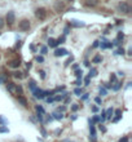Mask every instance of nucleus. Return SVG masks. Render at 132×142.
<instances>
[{"instance_id": "1", "label": "nucleus", "mask_w": 132, "mask_h": 142, "mask_svg": "<svg viewBox=\"0 0 132 142\" xmlns=\"http://www.w3.org/2000/svg\"><path fill=\"white\" fill-rule=\"evenodd\" d=\"M118 9H119L121 13H124V14H128V13L131 12V7H130L127 3H121L119 7H118Z\"/></svg>"}, {"instance_id": "2", "label": "nucleus", "mask_w": 132, "mask_h": 142, "mask_svg": "<svg viewBox=\"0 0 132 142\" xmlns=\"http://www.w3.org/2000/svg\"><path fill=\"white\" fill-rule=\"evenodd\" d=\"M18 27H20V30H22V31H27V30L30 29V21H29V20H22V21L20 22Z\"/></svg>"}, {"instance_id": "3", "label": "nucleus", "mask_w": 132, "mask_h": 142, "mask_svg": "<svg viewBox=\"0 0 132 142\" xmlns=\"http://www.w3.org/2000/svg\"><path fill=\"white\" fill-rule=\"evenodd\" d=\"M33 93L35 94V97H36V98H39V100L44 98V97L48 94V92H44V91H41V89H38V88H35V89H34Z\"/></svg>"}, {"instance_id": "4", "label": "nucleus", "mask_w": 132, "mask_h": 142, "mask_svg": "<svg viewBox=\"0 0 132 142\" xmlns=\"http://www.w3.org/2000/svg\"><path fill=\"white\" fill-rule=\"evenodd\" d=\"M35 16H36V18H39V20H44V18L47 17V12H45L44 8H39V9H36Z\"/></svg>"}, {"instance_id": "5", "label": "nucleus", "mask_w": 132, "mask_h": 142, "mask_svg": "<svg viewBox=\"0 0 132 142\" xmlns=\"http://www.w3.org/2000/svg\"><path fill=\"white\" fill-rule=\"evenodd\" d=\"M16 21V16H14V12H8L7 13V22L9 25H13Z\"/></svg>"}, {"instance_id": "6", "label": "nucleus", "mask_w": 132, "mask_h": 142, "mask_svg": "<svg viewBox=\"0 0 132 142\" xmlns=\"http://www.w3.org/2000/svg\"><path fill=\"white\" fill-rule=\"evenodd\" d=\"M66 54H67V50L64 49V48L56 49V52H55V56H56V57H61V56H66Z\"/></svg>"}, {"instance_id": "7", "label": "nucleus", "mask_w": 132, "mask_h": 142, "mask_svg": "<svg viewBox=\"0 0 132 142\" xmlns=\"http://www.w3.org/2000/svg\"><path fill=\"white\" fill-rule=\"evenodd\" d=\"M20 65H21V62L18 60H12L9 62V67H12V69H17V67H20Z\"/></svg>"}, {"instance_id": "8", "label": "nucleus", "mask_w": 132, "mask_h": 142, "mask_svg": "<svg viewBox=\"0 0 132 142\" xmlns=\"http://www.w3.org/2000/svg\"><path fill=\"white\" fill-rule=\"evenodd\" d=\"M7 89H8L12 94H16V93H17V92H16V85H14L13 83H8V84H7Z\"/></svg>"}, {"instance_id": "9", "label": "nucleus", "mask_w": 132, "mask_h": 142, "mask_svg": "<svg viewBox=\"0 0 132 142\" xmlns=\"http://www.w3.org/2000/svg\"><path fill=\"white\" fill-rule=\"evenodd\" d=\"M71 25H73L74 27H84V26H86L84 22H82V21H75V20L71 21Z\"/></svg>"}, {"instance_id": "10", "label": "nucleus", "mask_w": 132, "mask_h": 142, "mask_svg": "<svg viewBox=\"0 0 132 142\" xmlns=\"http://www.w3.org/2000/svg\"><path fill=\"white\" fill-rule=\"evenodd\" d=\"M48 44H49V47H52V48H56V47H57V45H58V41H57V40H55V39H52V37H51V39H49V40H48Z\"/></svg>"}, {"instance_id": "11", "label": "nucleus", "mask_w": 132, "mask_h": 142, "mask_svg": "<svg viewBox=\"0 0 132 142\" xmlns=\"http://www.w3.org/2000/svg\"><path fill=\"white\" fill-rule=\"evenodd\" d=\"M18 102H20V104H21L23 107H27V101H26V98H25V97L20 96V97H18Z\"/></svg>"}, {"instance_id": "12", "label": "nucleus", "mask_w": 132, "mask_h": 142, "mask_svg": "<svg viewBox=\"0 0 132 142\" xmlns=\"http://www.w3.org/2000/svg\"><path fill=\"white\" fill-rule=\"evenodd\" d=\"M53 118H55V119H57V120H60V119H62V118H64V115H62L60 111H56V112H53Z\"/></svg>"}, {"instance_id": "13", "label": "nucleus", "mask_w": 132, "mask_h": 142, "mask_svg": "<svg viewBox=\"0 0 132 142\" xmlns=\"http://www.w3.org/2000/svg\"><path fill=\"white\" fill-rule=\"evenodd\" d=\"M96 4H97V0H87V3H86L87 7H95Z\"/></svg>"}, {"instance_id": "14", "label": "nucleus", "mask_w": 132, "mask_h": 142, "mask_svg": "<svg viewBox=\"0 0 132 142\" xmlns=\"http://www.w3.org/2000/svg\"><path fill=\"white\" fill-rule=\"evenodd\" d=\"M101 61H102V57H101V56H95V57H93V60H92V62H93V63H100Z\"/></svg>"}, {"instance_id": "15", "label": "nucleus", "mask_w": 132, "mask_h": 142, "mask_svg": "<svg viewBox=\"0 0 132 142\" xmlns=\"http://www.w3.org/2000/svg\"><path fill=\"white\" fill-rule=\"evenodd\" d=\"M106 114H107V115H106V119H111V116H113V114H114V111H113V108H109Z\"/></svg>"}, {"instance_id": "16", "label": "nucleus", "mask_w": 132, "mask_h": 142, "mask_svg": "<svg viewBox=\"0 0 132 142\" xmlns=\"http://www.w3.org/2000/svg\"><path fill=\"white\" fill-rule=\"evenodd\" d=\"M35 60H36V62H39V63H43V62H44V57H43V56H36Z\"/></svg>"}, {"instance_id": "17", "label": "nucleus", "mask_w": 132, "mask_h": 142, "mask_svg": "<svg viewBox=\"0 0 132 142\" xmlns=\"http://www.w3.org/2000/svg\"><path fill=\"white\" fill-rule=\"evenodd\" d=\"M82 74H83V71H82V70H79V69H76V70H75V75H76V78H78V79H80V78H82Z\"/></svg>"}, {"instance_id": "18", "label": "nucleus", "mask_w": 132, "mask_h": 142, "mask_svg": "<svg viewBox=\"0 0 132 142\" xmlns=\"http://www.w3.org/2000/svg\"><path fill=\"white\" fill-rule=\"evenodd\" d=\"M22 74H23V72H14V78H16V79H22V78H23Z\"/></svg>"}, {"instance_id": "19", "label": "nucleus", "mask_w": 132, "mask_h": 142, "mask_svg": "<svg viewBox=\"0 0 132 142\" xmlns=\"http://www.w3.org/2000/svg\"><path fill=\"white\" fill-rule=\"evenodd\" d=\"M97 75V70L96 69H91L89 70V76H96Z\"/></svg>"}, {"instance_id": "20", "label": "nucleus", "mask_w": 132, "mask_h": 142, "mask_svg": "<svg viewBox=\"0 0 132 142\" xmlns=\"http://www.w3.org/2000/svg\"><path fill=\"white\" fill-rule=\"evenodd\" d=\"M29 87H30V89H31V91H34V89L36 88V85H35V81H34V80H30V84H29Z\"/></svg>"}, {"instance_id": "21", "label": "nucleus", "mask_w": 132, "mask_h": 142, "mask_svg": "<svg viewBox=\"0 0 132 142\" xmlns=\"http://www.w3.org/2000/svg\"><path fill=\"white\" fill-rule=\"evenodd\" d=\"M55 8H56V10H57V12H60V10H61V9L64 8V5H62V4H58V3H57V4L55 5Z\"/></svg>"}, {"instance_id": "22", "label": "nucleus", "mask_w": 132, "mask_h": 142, "mask_svg": "<svg viewBox=\"0 0 132 142\" xmlns=\"http://www.w3.org/2000/svg\"><path fill=\"white\" fill-rule=\"evenodd\" d=\"M121 85H122V83H115V85L113 87V89H114V91H118V89L121 88Z\"/></svg>"}, {"instance_id": "23", "label": "nucleus", "mask_w": 132, "mask_h": 142, "mask_svg": "<svg viewBox=\"0 0 132 142\" xmlns=\"http://www.w3.org/2000/svg\"><path fill=\"white\" fill-rule=\"evenodd\" d=\"M16 92L22 94V92H23V91H22V87H21V85H17V87H16Z\"/></svg>"}, {"instance_id": "24", "label": "nucleus", "mask_w": 132, "mask_h": 142, "mask_svg": "<svg viewBox=\"0 0 132 142\" xmlns=\"http://www.w3.org/2000/svg\"><path fill=\"white\" fill-rule=\"evenodd\" d=\"M36 111L40 112V114H44V108H43L41 106H36Z\"/></svg>"}, {"instance_id": "25", "label": "nucleus", "mask_w": 132, "mask_h": 142, "mask_svg": "<svg viewBox=\"0 0 132 142\" xmlns=\"http://www.w3.org/2000/svg\"><path fill=\"white\" fill-rule=\"evenodd\" d=\"M95 102H96L97 105H101V104H102V100H101V97H96V98H95Z\"/></svg>"}, {"instance_id": "26", "label": "nucleus", "mask_w": 132, "mask_h": 142, "mask_svg": "<svg viewBox=\"0 0 132 142\" xmlns=\"http://www.w3.org/2000/svg\"><path fill=\"white\" fill-rule=\"evenodd\" d=\"M74 93H75L76 96H80V94H82V89H79V88H76V89L74 91Z\"/></svg>"}, {"instance_id": "27", "label": "nucleus", "mask_w": 132, "mask_h": 142, "mask_svg": "<svg viewBox=\"0 0 132 142\" xmlns=\"http://www.w3.org/2000/svg\"><path fill=\"white\" fill-rule=\"evenodd\" d=\"M100 94L101 96H105L106 94V89L105 88H100Z\"/></svg>"}, {"instance_id": "28", "label": "nucleus", "mask_w": 132, "mask_h": 142, "mask_svg": "<svg viewBox=\"0 0 132 142\" xmlns=\"http://www.w3.org/2000/svg\"><path fill=\"white\" fill-rule=\"evenodd\" d=\"M115 79H117V78H115V74H111V76H110V81H111V83H114V81H115Z\"/></svg>"}, {"instance_id": "29", "label": "nucleus", "mask_w": 132, "mask_h": 142, "mask_svg": "<svg viewBox=\"0 0 132 142\" xmlns=\"http://www.w3.org/2000/svg\"><path fill=\"white\" fill-rule=\"evenodd\" d=\"M39 74H40V78H41V79H45V72H44V71L43 70L39 71Z\"/></svg>"}, {"instance_id": "30", "label": "nucleus", "mask_w": 132, "mask_h": 142, "mask_svg": "<svg viewBox=\"0 0 132 142\" xmlns=\"http://www.w3.org/2000/svg\"><path fill=\"white\" fill-rule=\"evenodd\" d=\"M47 50H48V49H47V47H41V54H45V53H47Z\"/></svg>"}, {"instance_id": "31", "label": "nucleus", "mask_w": 132, "mask_h": 142, "mask_svg": "<svg viewBox=\"0 0 132 142\" xmlns=\"http://www.w3.org/2000/svg\"><path fill=\"white\" fill-rule=\"evenodd\" d=\"M117 54H124V49H123V48H121V49H118V52H117Z\"/></svg>"}, {"instance_id": "32", "label": "nucleus", "mask_w": 132, "mask_h": 142, "mask_svg": "<svg viewBox=\"0 0 132 142\" xmlns=\"http://www.w3.org/2000/svg\"><path fill=\"white\" fill-rule=\"evenodd\" d=\"M123 34H122V33H119V34H118V39H117V41H119V40H122V39H123Z\"/></svg>"}, {"instance_id": "33", "label": "nucleus", "mask_w": 132, "mask_h": 142, "mask_svg": "<svg viewBox=\"0 0 132 142\" xmlns=\"http://www.w3.org/2000/svg\"><path fill=\"white\" fill-rule=\"evenodd\" d=\"M115 115L117 116H122V110H117L115 111Z\"/></svg>"}, {"instance_id": "34", "label": "nucleus", "mask_w": 132, "mask_h": 142, "mask_svg": "<svg viewBox=\"0 0 132 142\" xmlns=\"http://www.w3.org/2000/svg\"><path fill=\"white\" fill-rule=\"evenodd\" d=\"M3 27H4V20L0 17V29H3Z\"/></svg>"}, {"instance_id": "35", "label": "nucleus", "mask_w": 132, "mask_h": 142, "mask_svg": "<svg viewBox=\"0 0 132 142\" xmlns=\"http://www.w3.org/2000/svg\"><path fill=\"white\" fill-rule=\"evenodd\" d=\"M78 108H79V106H78V105H73V106H71V110H73V111H76Z\"/></svg>"}, {"instance_id": "36", "label": "nucleus", "mask_w": 132, "mask_h": 142, "mask_svg": "<svg viewBox=\"0 0 132 142\" xmlns=\"http://www.w3.org/2000/svg\"><path fill=\"white\" fill-rule=\"evenodd\" d=\"M73 60H74V58H73V57H70V58H69V60L66 61V66H67V65H69L70 62H73Z\"/></svg>"}, {"instance_id": "37", "label": "nucleus", "mask_w": 132, "mask_h": 142, "mask_svg": "<svg viewBox=\"0 0 132 142\" xmlns=\"http://www.w3.org/2000/svg\"><path fill=\"white\" fill-rule=\"evenodd\" d=\"M99 40H96V41H95V43H93V48H97V47H99Z\"/></svg>"}, {"instance_id": "38", "label": "nucleus", "mask_w": 132, "mask_h": 142, "mask_svg": "<svg viewBox=\"0 0 132 142\" xmlns=\"http://www.w3.org/2000/svg\"><path fill=\"white\" fill-rule=\"evenodd\" d=\"M92 111H93V112H97V111H99V107H97V106H93V107H92Z\"/></svg>"}, {"instance_id": "39", "label": "nucleus", "mask_w": 132, "mask_h": 142, "mask_svg": "<svg viewBox=\"0 0 132 142\" xmlns=\"http://www.w3.org/2000/svg\"><path fill=\"white\" fill-rule=\"evenodd\" d=\"M84 83H86V85H89V78H86Z\"/></svg>"}, {"instance_id": "40", "label": "nucleus", "mask_w": 132, "mask_h": 142, "mask_svg": "<svg viewBox=\"0 0 132 142\" xmlns=\"http://www.w3.org/2000/svg\"><path fill=\"white\" fill-rule=\"evenodd\" d=\"M75 84H76V85H80V84H82V80H80V79H78V80L75 81Z\"/></svg>"}, {"instance_id": "41", "label": "nucleus", "mask_w": 132, "mask_h": 142, "mask_svg": "<svg viewBox=\"0 0 132 142\" xmlns=\"http://www.w3.org/2000/svg\"><path fill=\"white\" fill-rule=\"evenodd\" d=\"M119 142H128V138H127V137H124V138H122Z\"/></svg>"}, {"instance_id": "42", "label": "nucleus", "mask_w": 132, "mask_h": 142, "mask_svg": "<svg viewBox=\"0 0 132 142\" xmlns=\"http://www.w3.org/2000/svg\"><path fill=\"white\" fill-rule=\"evenodd\" d=\"M93 121H100V118L99 116H95V118H93Z\"/></svg>"}, {"instance_id": "43", "label": "nucleus", "mask_w": 132, "mask_h": 142, "mask_svg": "<svg viewBox=\"0 0 132 142\" xmlns=\"http://www.w3.org/2000/svg\"><path fill=\"white\" fill-rule=\"evenodd\" d=\"M87 98H88V94H84V96L82 97V100H87Z\"/></svg>"}, {"instance_id": "44", "label": "nucleus", "mask_w": 132, "mask_h": 142, "mask_svg": "<svg viewBox=\"0 0 132 142\" xmlns=\"http://www.w3.org/2000/svg\"><path fill=\"white\" fill-rule=\"evenodd\" d=\"M58 111H65V107L62 106V107H58Z\"/></svg>"}, {"instance_id": "45", "label": "nucleus", "mask_w": 132, "mask_h": 142, "mask_svg": "<svg viewBox=\"0 0 132 142\" xmlns=\"http://www.w3.org/2000/svg\"><path fill=\"white\" fill-rule=\"evenodd\" d=\"M78 67H79V66H78V65H74V66H73V70H76V69H78Z\"/></svg>"}, {"instance_id": "46", "label": "nucleus", "mask_w": 132, "mask_h": 142, "mask_svg": "<svg viewBox=\"0 0 132 142\" xmlns=\"http://www.w3.org/2000/svg\"><path fill=\"white\" fill-rule=\"evenodd\" d=\"M47 101H48V102H53V101H55V100H53V98H52V97H51V98H48V100H47Z\"/></svg>"}, {"instance_id": "47", "label": "nucleus", "mask_w": 132, "mask_h": 142, "mask_svg": "<svg viewBox=\"0 0 132 142\" xmlns=\"http://www.w3.org/2000/svg\"><path fill=\"white\" fill-rule=\"evenodd\" d=\"M0 132H7V129L5 128H0Z\"/></svg>"}, {"instance_id": "48", "label": "nucleus", "mask_w": 132, "mask_h": 142, "mask_svg": "<svg viewBox=\"0 0 132 142\" xmlns=\"http://www.w3.org/2000/svg\"><path fill=\"white\" fill-rule=\"evenodd\" d=\"M1 81H3V79H1V78H0V83H1Z\"/></svg>"}, {"instance_id": "49", "label": "nucleus", "mask_w": 132, "mask_h": 142, "mask_svg": "<svg viewBox=\"0 0 132 142\" xmlns=\"http://www.w3.org/2000/svg\"><path fill=\"white\" fill-rule=\"evenodd\" d=\"M67 1H73V0H67Z\"/></svg>"}]
</instances>
